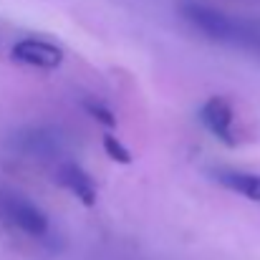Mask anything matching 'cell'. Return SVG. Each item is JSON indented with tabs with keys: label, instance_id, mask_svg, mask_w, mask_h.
<instances>
[{
	"label": "cell",
	"instance_id": "6da1fadb",
	"mask_svg": "<svg viewBox=\"0 0 260 260\" xmlns=\"http://www.w3.org/2000/svg\"><path fill=\"white\" fill-rule=\"evenodd\" d=\"M179 15L205 38L260 58V18L233 15L202 0H182Z\"/></svg>",
	"mask_w": 260,
	"mask_h": 260
},
{
	"label": "cell",
	"instance_id": "7a4b0ae2",
	"mask_svg": "<svg viewBox=\"0 0 260 260\" xmlns=\"http://www.w3.org/2000/svg\"><path fill=\"white\" fill-rule=\"evenodd\" d=\"M0 220L28 238H46L51 230L48 215L25 194L13 189H0Z\"/></svg>",
	"mask_w": 260,
	"mask_h": 260
},
{
	"label": "cell",
	"instance_id": "3957f363",
	"mask_svg": "<svg viewBox=\"0 0 260 260\" xmlns=\"http://www.w3.org/2000/svg\"><path fill=\"white\" fill-rule=\"evenodd\" d=\"M200 121L202 126L225 147H238V134H235V111L233 104L225 96H210L200 106Z\"/></svg>",
	"mask_w": 260,
	"mask_h": 260
},
{
	"label": "cell",
	"instance_id": "277c9868",
	"mask_svg": "<svg viewBox=\"0 0 260 260\" xmlns=\"http://www.w3.org/2000/svg\"><path fill=\"white\" fill-rule=\"evenodd\" d=\"M15 63L30 66V69H41V71H53L63 63V48H58L51 41H41V38H23L13 46L10 51Z\"/></svg>",
	"mask_w": 260,
	"mask_h": 260
},
{
	"label": "cell",
	"instance_id": "5b68a950",
	"mask_svg": "<svg viewBox=\"0 0 260 260\" xmlns=\"http://www.w3.org/2000/svg\"><path fill=\"white\" fill-rule=\"evenodd\" d=\"M56 182L63 189H69L86 207H93L96 200H99V187H96L93 177L76 162H61L58 170H56Z\"/></svg>",
	"mask_w": 260,
	"mask_h": 260
},
{
	"label": "cell",
	"instance_id": "8992f818",
	"mask_svg": "<svg viewBox=\"0 0 260 260\" xmlns=\"http://www.w3.org/2000/svg\"><path fill=\"white\" fill-rule=\"evenodd\" d=\"M212 177L217 184H222L225 189L230 192H238L243 194L245 200L250 202H258L260 205V174H253V172H243V170H212Z\"/></svg>",
	"mask_w": 260,
	"mask_h": 260
},
{
	"label": "cell",
	"instance_id": "52a82bcc",
	"mask_svg": "<svg viewBox=\"0 0 260 260\" xmlns=\"http://www.w3.org/2000/svg\"><path fill=\"white\" fill-rule=\"evenodd\" d=\"M20 149H23L25 154H38V157H46V154L58 152V137H56L53 132L36 129V132H28V134L20 139Z\"/></svg>",
	"mask_w": 260,
	"mask_h": 260
},
{
	"label": "cell",
	"instance_id": "ba28073f",
	"mask_svg": "<svg viewBox=\"0 0 260 260\" xmlns=\"http://www.w3.org/2000/svg\"><path fill=\"white\" fill-rule=\"evenodd\" d=\"M84 109L88 111V116L93 121H99L101 126H106V129H114L116 126V116H114V111L104 101H99V99H84Z\"/></svg>",
	"mask_w": 260,
	"mask_h": 260
},
{
	"label": "cell",
	"instance_id": "9c48e42d",
	"mask_svg": "<svg viewBox=\"0 0 260 260\" xmlns=\"http://www.w3.org/2000/svg\"><path fill=\"white\" fill-rule=\"evenodd\" d=\"M104 152H106V157H111L119 165H132V159H134L132 152L124 147V142L114 134H104Z\"/></svg>",
	"mask_w": 260,
	"mask_h": 260
},
{
	"label": "cell",
	"instance_id": "30bf717a",
	"mask_svg": "<svg viewBox=\"0 0 260 260\" xmlns=\"http://www.w3.org/2000/svg\"><path fill=\"white\" fill-rule=\"evenodd\" d=\"M258 3H260V0H258Z\"/></svg>",
	"mask_w": 260,
	"mask_h": 260
}]
</instances>
